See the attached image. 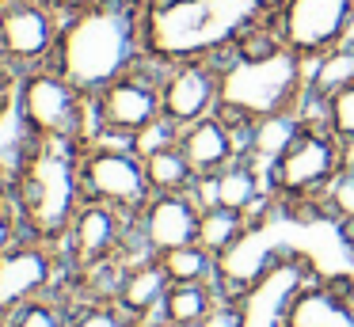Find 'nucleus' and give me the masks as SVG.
Wrapping results in <instances>:
<instances>
[{
	"label": "nucleus",
	"instance_id": "9",
	"mask_svg": "<svg viewBox=\"0 0 354 327\" xmlns=\"http://www.w3.org/2000/svg\"><path fill=\"white\" fill-rule=\"evenodd\" d=\"M62 255H65V270H84V266L115 263V259L133 263V259H145L153 251L141 243L138 225H133L130 213L88 198L80 205L77 221H73L69 236H65Z\"/></svg>",
	"mask_w": 354,
	"mask_h": 327
},
{
	"label": "nucleus",
	"instance_id": "20",
	"mask_svg": "<svg viewBox=\"0 0 354 327\" xmlns=\"http://www.w3.org/2000/svg\"><path fill=\"white\" fill-rule=\"evenodd\" d=\"M221 297L225 289L217 281H176V286H168V297H164V324L202 327Z\"/></svg>",
	"mask_w": 354,
	"mask_h": 327
},
{
	"label": "nucleus",
	"instance_id": "4",
	"mask_svg": "<svg viewBox=\"0 0 354 327\" xmlns=\"http://www.w3.org/2000/svg\"><path fill=\"white\" fill-rule=\"evenodd\" d=\"M308 68L313 65L293 46L267 30L217 61V111L240 126L270 114L305 111Z\"/></svg>",
	"mask_w": 354,
	"mask_h": 327
},
{
	"label": "nucleus",
	"instance_id": "37",
	"mask_svg": "<svg viewBox=\"0 0 354 327\" xmlns=\"http://www.w3.org/2000/svg\"><path fill=\"white\" fill-rule=\"evenodd\" d=\"M0 327H8V324H0Z\"/></svg>",
	"mask_w": 354,
	"mask_h": 327
},
{
	"label": "nucleus",
	"instance_id": "5",
	"mask_svg": "<svg viewBox=\"0 0 354 327\" xmlns=\"http://www.w3.org/2000/svg\"><path fill=\"white\" fill-rule=\"evenodd\" d=\"M343 167V141L324 126L320 114H305V129L297 133V141L267 167L270 198L293 213H320L316 202Z\"/></svg>",
	"mask_w": 354,
	"mask_h": 327
},
{
	"label": "nucleus",
	"instance_id": "33",
	"mask_svg": "<svg viewBox=\"0 0 354 327\" xmlns=\"http://www.w3.org/2000/svg\"><path fill=\"white\" fill-rule=\"evenodd\" d=\"M54 4L62 15H73V12H84V8H95V4H107V0H46Z\"/></svg>",
	"mask_w": 354,
	"mask_h": 327
},
{
	"label": "nucleus",
	"instance_id": "14",
	"mask_svg": "<svg viewBox=\"0 0 354 327\" xmlns=\"http://www.w3.org/2000/svg\"><path fill=\"white\" fill-rule=\"evenodd\" d=\"M217 111V61H179L164 65V118L191 126Z\"/></svg>",
	"mask_w": 354,
	"mask_h": 327
},
{
	"label": "nucleus",
	"instance_id": "17",
	"mask_svg": "<svg viewBox=\"0 0 354 327\" xmlns=\"http://www.w3.org/2000/svg\"><path fill=\"white\" fill-rule=\"evenodd\" d=\"M286 327H354V281L313 274L293 297Z\"/></svg>",
	"mask_w": 354,
	"mask_h": 327
},
{
	"label": "nucleus",
	"instance_id": "29",
	"mask_svg": "<svg viewBox=\"0 0 354 327\" xmlns=\"http://www.w3.org/2000/svg\"><path fill=\"white\" fill-rule=\"evenodd\" d=\"M16 91H19V68L0 53V126L16 118Z\"/></svg>",
	"mask_w": 354,
	"mask_h": 327
},
{
	"label": "nucleus",
	"instance_id": "3",
	"mask_svg": "<svg viewBox=\"0 0 354 327\" xmlns=\"http://www.w3.org/2000/svg\"><path fill=\"white\" fill-rule=\"evenodd\" d=\"M84 179H80V144L27 137L19 141L12 160V213L19 232L31 240L62 247L84 205Z\"/></svg>",
	"mask_w": 354,
	"mask_h": 327
},
{
	"label": "nucleus",
	"instance_id": "21",
	"mask_svg": "<svg viewBox=\"0 0 354 327\" xmlns=\"http://www.w3.org/2000/svg\"><path fill=\"white\" fill-rule=\"evenodd\" d=\"M145 171H149L153 194H194V190H198V175H194L187 152L179 149V141L149 149L145 152Z\"/></svg>",
	"mask_w": 354,
	"mask_h": 327
},
{
	"label": "nucleus",
	"instance_id": "26",
	"mask_svg": "<svg viewBox=\"0 0 354 327\" xmlns=\"http://www.w3.org/2000/svg\"><path fill=\"white\" fill-rule=\"evenodd\" d=\"M316 209H320L324 217L339 221V225L354 228V167H343V171L324 187Z\"/></svg>",
	"mask_w": 354,
	"mask_h": 327
},
{
	"label": "nucleus",
	"instance_id": "23",
	"mask_svg": "<svg viewBox=\"0 0 354 327\" xmlns=\"http://www.w3.org/2000/svg\"><path fill=\"white\" fill-rule=\"evenodd\" d=\"M248 228H252V217H248V213L229 209V205H202V217H198V243L221 259L229 247H236V243L244 240Z\"/></svg>",
	"mask_w": 354,
	"mask_h": 327
},
{
	"label": "nucleus",
	"instance_id": "19",
	"mask_svg": "<svg viewBox=\"0 0 354 327\" xmlns=\"http://www.w3.org/2000/svg\"><path fill=\"white\" fill-rule=\"evenodd\" d=\"M301 129H305V111H286V114H270V118L252 122V126H248V152L244 156L255 160V164L267 171V167L297 141Z\"/></svg>",
	"mask_w": 354,
	"mask_h": 327
},
{
	"label": "nucleus",
	"instance_id": "16",
	"mask_svg": "<svg viewBox=\"0 0 354 327\" xmlns=\"http://www.w3.org/2000/svg\"><path fill=\"white\" fill-rule=\"evenodd\" d=\"M202 205H229V209H240L255 221H263L270 209H274V198H270L267 187V171H263L255 160L240 156L236 164H229L225 171H217L214 179H198V190H194Z\"/></svg>",
	"mask_w": 354,
	"mask_h": 327
},
{
	"label": "nucleus",
	"instance_id": "36",
	"mask_svg": "<svg viewBox=\"0 0 354 327\" xmlns=\"http://www.w3.org/2000/svg\"><path fill=\"white\" fill-rule=\"evenodd\" d=\"M351 42H354V30H351Z\"/></svg>",
	"mask_w": 354,
	"mask_h": 327
},
{
	"label": "nucleus",
	"instance_id": "18",
	"mask_svg": "<svg viewBox=\"0 0 354 327\" xmlns=\"http://www.w3.org/2000/svg\"><path fill=\"white\" fill-rule=\"evenodd\" d=\"M168 286L171 281H168V274H164V266L156 255L133 259L122 270L115 304L138 327H156V324H164V297H168Z\"/></svg>",
	"mask_w": 354,
	"mask_h": 327
},
{
	"label": "nucleus",
	"instance_id": "2",
	"mask_svg": "<svg viewBox=\"0 0 354 327\" xmlns=\"http://www.w3.org/2000/svg\"><path fill=\"white\" fill-rule=\"evenodd\" d=\"M141 61H149L145 0H107V4L65 15L50 65L92 99L95 91H103Z\"/></svg>",
	"mask_w": 354,
	"mask_h": 327
},
{
	"label": "nucleus",
	"instance_id": "11",
	"mask_svg": "<svg viewBox=\"0 0 354 327\" xmlns=\"http://www.w3.org/2000/svg\"><path fill=\"white\" fill-rule=\"evenodd\" d=\"M62 27H65V15L46 0H8L0 8V53L19 73L50 65Z\"/></svg>",
	"mask_w": 354,
	"mask_h": 327
},
{
	"label": "nucleus",
	"instance_id": "31",
	"mask_svg": "<svg viewBox=\"0 0 354 327\" xmlns=\"http://www.w3.org/2000/svg\"><path fill=\"white\" fill-rule=\"evenodd\" d=\"M19 236V221L16 213H12V205H0V251L8 247L12 240Z\"/></svg>",
	"mask_w": 354,
	"mask_h": 327
},
{
	"label": "nucleus",
	"instance_id": "7",
	"mask_svg": "<svg viewBox=\"0 0 354 327\" xmlns=\"http://www.w3.org/2000/svg\"><path fill=\"white\" fill-rule=\"evenodd\" d=\"M80 179H84V198L107 202L130 217H138L153 198L145 156L126 137L95 133L88 144H80Z\"/></svg>",
	"mask_w": 354,
	"mask_h": 327
},
{
	"label": "nucleus",
	"instance_id": "32",
	"mask_svg": "<svg viewBox=\"0 0 354 327\" xmlns=\"http://www.w3.org/2000/svg\"><path fill=\"white\" fill-rule=\"evenodd\" d=\"M12 202V156L0 152V205Z\"/></svg>",
	"mask_w": 354,
	"mask_h": 327
},
{
	"label": "nucleus",
	"instance_id": "34",
	"mask_svg": "<svg viewBox=\"0 0 354 327\" xmlns=\"http://www.w3.org/2000/svg\"><path fill=\"white\" fill-rule=\"evenodd\" d=\"M156 327H176V324H156Z\"/></svg>",
	"mask_w": 354,
	"mask_h": 327
},
{
	"label": "nucleus",
	"instance_id": "8",
	"mask_svg": "<svg viewBox=\"0 0 354 327\" xmlns=\"http://www.w3.org/2000/svg\"><path fill=\"white\" fill-rule=\"evenodd\" d=\"M156 122H164V65L156 61H141L92 95V137L111 133L138 141Z\"/></svg>",
	"mask_w": 354,
	"mask_h": 327
},
{
	"label": "nucleus",
	"instance_id": "27",
	"mask_svg": "<svg viewBox=\"0 0 354 327\" xmlns=\"http://www.w3.org/2000/svg\"><path fill=\"white\" fill-rule=\"evenodd\" d=\"M305 114H308V111H305ZM316 114H320L324 126H328L343 144H354V80L346 84V88H339Z\"/></svg>",
	"mask_w": 354,
	"mask_h": 327
},
{
	"label": "nucleus",
	"instance_id": "13",
	"mask_svg": "<svg viewBox=\"0 0 354 327\" xmlns=\"http://www.w3.org/2000/svg\"><path fill=\"white\" fill-rule=\"evenodd\" d=\"M179 149L187 152L198 179H214L217 171H225V167L236 164L248 152V126H240V122L225 118L221 111H214L179 129Z\"/></svg>",
	"mask_w": 354,
	"mask_h": 327
},
{
	"label": "nucleus",
	"instance_id": "28",
	"mask_svg": "<svg viewBox=\"0 0 354 327\" xmlns=\"http://www.w3.org/2000/svg\"><path fill=\"white\" fill-rule=\"evenodd\" d=\"M69 327H138L115 301H92V304H77L73 308Z\"/></svg>",
	"mask_w": 354,
	"mask_h": 327
},
{
	"label": "nucleus",
	"instance_id": "35",
	"mask_svg": "<svg viewBox=\"0 0 354 327\" xmlns=\"http://www.w3.org/2000/svg\"><path fill=\"white\" fill-rule=\"evenodd\" d=\"M4 4H8V0H0V8H4Z\"/></svg>",
	"mask_w": 354,
	"mask_h": 327
},
{
	"label": "nucleus",
	"instance_id": "30",
	"mask_svg": "<svg viewBox=\"0 0 354 327\" xmlns=\"http://www.w3.org/2000/svg\"><path fill=\"white\" fill-rule=\"evenodd\" d=\"M202 327H240V304L232 293H225L221 301H217V308L206 316V324Z\"/></svg>",
	"mask_w": 354,
	"mask_h": 327
},
{
	"label": "nucleus",
	"instance_id": "10",
	"mask_svg": "<svg viewBox=\"0 0 354 327\" xmlns=\"http://www.w3.org/2000/svg\"><path fill=\"white\" fill-rule=\"evenodd\" d=\"M62 281H65L62 247L19 232L0 251V324H8L24 304L62 289Z\"/></svg>",
	"mask_w": 354,
	"mask_h": 327
},
{
	"label": "nucleus",
	"instance_id": "24",
	"mask_svg": "<svg viewBox=\"0 0 354 327\" xmlns=\"http://www.w3.org/2000/svg\"><path fill=\"white\" fill-rule=\"evenodd\" d=\"M156 259H160V266H164L171 286H176V281H217V255L206 251L198 240L183 243V247H171ZM217 286H221V281H217Z\"/></svg>",
	"mask_w": 354,
	"mask_h": 327
},
{
	"label": "nucleus",
	"instance_id": "6",
	"mask_svg": "<svg viewBox=\"0 0 354 327\" xmlns=\"http://www.w3.org/2000/svg\"><path fill=\"white\" fill-rule=\"evenodd\" d=\"M16 122L27 137L46 141H92V99L65 80L54 65H39L19 73Z\"/></svg>",
	"mask_w": 354,
	"mask_h": 327
},
{
	"label": "nucleus",
	"instance_id": "22",
	"mask_svg": "<svg viewBox=\"0 0 354 327\" xmlns=\"http://www.w3.org/2000/svg\"><path fill=\"white\" fill-rule=\"evenodd\" d=\"M354 80V42H343L339 50L324 53V57L313 61L308 68V95H305V111L316 114L339 88Z\"/></svg>",
	"mask_w": 354,
	"mask_h": 327
},
{
	"label": "nucleus",
	"instance_id": "25",
	"mask_svg": "<svg viewBox=\"0 0 354 327\" xmlns=\"http://www.w3.org/2000/svg\"><path fill=\"white\" fill-rule=\"evenodd\" d=\"M69 319H73V301L62 289H54V293L24 304V308L8 319V327H69Z\"/></svg>",
	"mask_w": 354,
	"mask_h": 327
},
{
	"label": "nucleus",
	"instance_id": "1",
	"mask_svg": "<svg viewBox=\"0 0 354 327\" xmlns=\"http://www.w3.org/2000/svg\"><path fill=\"white\" fill-rule=\"evenodd\" d=\"M282 0H145V53L156 65L221 61L267 35Z\"/></svg>",
	"mask_w": 354,
	"mask_h": 327
},
{
	"label": "nucleus",
	"instance_id": "12",
	"mask_svg": "<svg viewBox=\"0 0 354 327\" xmlns=\"http://www.w3.org/2000/svg\"><path fill=\"white\" fill-rule=\"evenodd\" d=\"M313 274L316 270L301 255H282L278 263H270L252 286L236 293L240 327H286L293 297Z\"/></svg>",
	"mask_w": 354,
	"mask_h": 327
},
{
	"label": "nucleus",
	"instance_id": "15",
	"mask_svg": "<svg viewBox=\"0 0 354 327\" xmlns=\"http://www.w3.org/2000/svg\"><path fill=\"white\" fill-rule=\"evenodd\" d=\"M198 217L202 202L194 194H153L149 205L133 217L138 236L153 255H164L171 247L198 240Z\"/></svg>",
	"mask_w": 354,
	"mask_h": 327
}]
</instances>
